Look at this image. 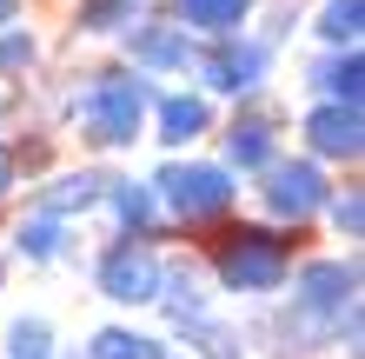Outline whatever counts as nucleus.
<instances>
[{
	"instance_id": "a878e982",
	"label": "nucleus",
	"mask_w": 365,
	"mask_h": 359,
	"mask_svg": "<svg viewBox=\"0 0 365 359\" xmlns=\"http://www.w3.org/2000/svg\"><path fill=\"white\" fill-rule=\"evenodd\" d=\"M166 359H186V353H166Z\"/></svg>"
},
{
	"instance_id": "2eb2a0df",
	"label": "nucleus",
	"mask_w": 365,
	"mask_h": 359,
	"mask_svg": "<svg viewBox=\"0 0 365 359\" xmlns=\"http://www.w3.org/2000/svg\"><path fill=\"white\" fill-rule=\"evenodd\" d=\"M7 246H14V260H27V266H60V260L80 253L73 226L67 220H47V213H20L14 233H7Z\"/></svg>"
},
{
	"instance_id": "f03ea898",
	"label": "nucleus",
	"mask_w": 365,
	"mask_h": 359,
	"mask_svg": "<svg viewBox=\"0 0 365 359\" xmlns=\"http://www.w3.org/2000/svg\"><path fill=\"white\" fill-rule=\"evenodd\" d=\"M299 266V233H279V226H220V240L206 246V273L212 286L232 293V300H272V293H286Z\"/></svg>"
},
{
	"instance_id": "1a4fd4ad",
	"label": "nucleus",
	"mask_w": 365,
	"mask_h": 359,
	"mask_svg": "<svg viewBox=\"0 0 365 359\" xmlns=\"http://www.w3.org/2000/svg\"><path fill=\"white\" fill-rule=\"evenodd\" d=\"M299 153L319 160L332 173V166H359L365 153V107H326V100H312L306 113H299Z\"/></svg>"
},
{
	"instance_id": "f8f14e48",
	"label": "nucleus",
	"mask_w": 365,
	"mask_h": 359,
	"mask_svg": "<svg viewBox=\"0 0 365 359\" xmlns=\"http://www.w3.org/2000/svg\"><path fill=\"white\" fill-rule=\"evenodd\" d=\"M106 166H60V173H47L34 186V206L27 213H47V220H80V213H100V200H106Z\"/></svg>"
},
{
	"instance_id": "6ab92c4d",
	"label": "nucleus",
	"mask_w": 365,
	"mask_h": 359,
	"mask_svg": "<svg viewBox=\"0 0 365 359\" xmlns=\"http://www.w3.org/2000/svg\"><path fill=\"white\" fill-rule=\"evenodd\" d=\"M146 14V0H73V34L80 40H120Z\"/></svg>"
},
{
	"instance_id": "aec40b11",
	"label": "nucleus",
	"mask_w": 365,
	"mask_h": 359,
	"mask_svg": "<svg viewBox=\"0 0 365 359\" xmlns=\"http://www.w3.org/2000/svg\"><path fill=\"white\" fill-rule=\"evenodd\" d=\"M180 340H186V359H246V326L220 320V313L180 326Z\"/></svg>"
},
{
	"instance_id": "a211bd4d",
	"label": "nucleus",
	"mask_w": 365,
	"mask_h": 359,
	"mask_svg": "<svg viewBox=\"0 0 365 359\" xmlns=\"http://www.w3.org/2000/svg\"><path fill=\"white\" fill-rule=\"evenodd\" d=\"M312 34H319V54H352L365 40V0H319Z\"/></svg>"
},
{
	"instance_id": "412c9836",
	"label": "nucleus",
	"mask_w": 365,
	"mask_h": 359,
	"mask_svg": "<svg viewBox=\"0 0 365 359\" xmlns=\"http://www.w3.org/2000/svg\"><path fill=\"white\" fill-rule=\"evenodd\" d=\"M53 320L47 313H20V320H7V333H0V353L7 359H60L53 353Z\"/></svg>"
},
{
	"instance_id": "b1692460",
	"label": "nucleus",
	"mask_w": 365,
	"mask_h": 359,
	"mask_svg": "<svg viewBox=\"0 0 365 359\" xmlns=\"http://www.w3.org/2000/svg\"><path fill=\"white\" fill-rule=\"evenodd\" d=\"M20 186V166H14V146L0 140V206H7V193Z\"/></svg>"
},
{
	"instance_id": "7ed1b4c3",
	"label": "nucleus",
	"mask_w": 365,
	"mask_h": 359,
	"mask_svg": "<svg viewBox=\"0 0 365 359\" xmlns=\"http://www.w3.org/2000/svg\"><path fill=\"white\" fill-rule=\"evenodd\" d=\"M146 186H153L166 226H226L232 206H240V180H232L220 160H192V153L160 160Z\"/></svg>"
},
{
	"instance_id": "9b49d317",
	"label": "nucleus",
	"mask_w": 365,
	"mask_h": 359,
	"mask_svg": "<svg viewBox=\"0 0 365 359\" xmlns=\"http://www.w3.org/2000/svg\"><path fill=\"white\" fill-rule=\"evenodd\" d=\"M100 213H106V226H113V240H140V246H153V240H166V233H173V226L160 220L153 186H146V180H126V173H113V180H106Z\"/></svg>"
},
{
	"instance_id": "0eeeda50",
	"label": "nucleus",
	"mask_w": 365,
	"mask_h": 359,
	"mask_svg": "<svg viewBox=\"0 0 365 359\" xmlns=\"http://www.w3.org/2000/svg\"><path fill=\"white\" fill-rule=\"evenodd\" d=\"M220 166L232 180H259L266 166L286 153V120H279L272 100H246V107H232V120L220 126Z\"/></svg>"
},
{
	"instance_id": "5701e85b",
	"label": "nucleus",
	"mask_w": 365,
	"mask_h": 359,
	"mask_svg": "<svg viewBox=\"0 0 365 359\" xmlns=\"http://www.w3.org/2000/svg\"><path fill=\"white\" fill-rule=\"evenodd\" d=\"M319 220H332V233L346 240V253H352V240L365 233V193H359V186H332V200H326Z\"/></svg>"
},
{
	"instance_id": "dca6fc26",
	"label": "nucleus",
	"mask_w": 365,
	"mask_h": 359,
	"mask_svg": "<svg viewBox=\"0 0 365 359\" xmlns=\"http://www.w3.org/2000/svg\"><path fill=\"white\" fill-rule=\"evenodd\" d=\"M306 93L326 107H365V54H319L306 67Z\"/></svg>"
},
{
	"instance_id": "4be33fe9",
	"label": "nucleus",
	"mask_w": 365,
	"mask_h": 359,
	"mask_svg": "<svg viewBox=\"0 0 365 359\" xmlns=\"http://www.w3.org/2000/svg\"><path fill=\"white\" fill-rule=\"evenodd\" d=\"M34 67H40V34L34 27H7L0 34V80H7V87H27Z\"/></svg>"
},
{
	"instance_id": "f257e3e1",
	"label": "nucleus",
	"mask_w": 365,
	"mask_h": 359,
	"mask_svg": "<svg viewBox=\"0 0 365 359\" xmlns=\"http://www.w3.org/2000/svg\"><path fill=\"white\" fill-rule=\"evenodd\" d=\"M153 80H140L133 67H87L67 93V120L87 153H133V140H146V113H153Z\"/></svg>"
},
{
	"instance_id": "9d476101",
	"label": "nucleus",
	"mask_w": 365,
	"mask_h": 359,
	"mask_svg": "<svg viewBox=\"0 0 365 359\" xmlns=\"http://www.w3.org/2000/svg\"><path fill=\"white\" fill-rule=\"evenodd\" d=\"M146 126H153V140L166 146V160H180V153H192L206 133H220V107H212L206 93H192V87H160Z\"/></svg>"
},
{
	"instance_id": "4468645a",
	"label": "nucleus",
	"mask_w": 365,
	"mask_h": 359,
	"mask_svg": "<svg viewBox=\"0 0 365 359\" xmlns=\"http://www.w3.org/2000/svg\"><path fill=\"white\" fill-rule=\"evenodd\" d=\"M153 306H160V320L173 326V333H180V326H192V320H206V313H212V293H206L200 260H166Z\"/></svg>"
},
{
	"instance_id": "6e6552de",
	"label": "nucleus",
	"mask_w": 365,
	"mask_h": 359,
	"mask_svg": "<svg viewBox=\"0 0 365 359\" xmlns=\"http://www.w3.org/2000/svg\"><path fill=\"white\" fill-rule=\"evenodd\" d=\"M160 273H166V253H160V246H140V240H106V246H100V260H93V293L133 313V306H153Z\"/></svg>"
},
{
	"instance_id": "423d86ee",
	"label": "nucleus",
	"mask_w": 365,
	"mask_h": 359,
	"mask_svg": "<svg viewBox=\"0 0 365 359\" xmlns=\"http://www.w3.org/2000/svg\"><path fill=\"white\" fill-rule=\"evenodd\" d=\"M192 60H200V40L186 27H173L166 14H140L133 27L120 34V67H133L140 80H192Z\"/></svg>"
},
{
	"instance_id": "f3484780",
	"label": "nucleus",
	"mask_w": 365,
	"mask_h": 359,
	"mask_svg": "<svg viewBox=\"0 0 365 359\" xmlns=\"http://www.w3.org/2000/svg\"><path fill=\"white\" fill-rule=\"evenodd\" d=\"M173 346H166V333H146V326H93V340L80 346V359H166Z\"/></svg>"
},
{
	"instance_id": "ddd939ff",
	"label": "nucleus",
	"mask_w": 365,
	"mask_h": 359,
	"mask_svg": "<svg viewBox=\"0 0 365 359\" xmlns=\"http://www.w3.org/2000/svg\"><path fill=\"white\" fill-rule=\"evenodd\" d=\"M166 20H173V27H186L200 47H212V40L246 34L252 20H259V0H173V7H166Z\"/></svg>"
},
{
	"instance_id": "393cba45",
	"label": "nucleus",
	"mask_w": 365,
	"mask_h": 359,
	"mask_svg": "<svg viewBox=\"0 0 365 359\" xmlns=\"http://www.w3.org/2000/svg\"><path fill=\"white\" fill-rule=\"evenodd\" d=\"M20 14H27V0H0V34L20 27Z\"/></svg>"
},
{
	"instance_id": "39448f33",
	"label": "nucleus",
	"mask_w": 365,
	"mask_h": 359,
	"mask_svg": "<svg viewBox=\"0 0 365 359\" xmlns=\"http://www.w3.org/2000/svg\"><path fill=\"white\" fill-rule=\"evenodd\" d=\"M326 200H332V173L306 153H279L259 173V206H266V226H279V233H306L326 213Z\"/></svg>"
},
{
	"instance_id": "20e7f679",
	"label": "nucleus",
	"mask_w": 365,
	"mask_h": 359,
	"mask_svg": "<svg viewBox=\"0 0 365 359\" xmlns=\"http://www.w3.org/2000/svg\"><path fill=\"white\" fill-rule=\"evenodd\" d=\"M272 67H279V54L246 27V34H232V40H212V47H200V60H192V93H206L212 107H220V100L246 107V100H266Z\"/></svg>"
}]
</instances>
